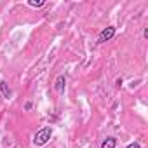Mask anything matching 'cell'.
<instances>
[{"mask_svg":"<svg viewBox=\"0 0 148 148\" xmlns=\"http://www.w3.org/2000/svg\"><path fill=\"white\" fill-rule=\"evenodd\" d=\"M51 136H52V127H51V125L42 127L40 131H37V134H35V138H33L35 146H44V145L51 139Z\"/></svg>","mask_w":148,"mask_h":148,"instance_id":"1","label":"cell"},{"mask_svg":"<svg viewBox=\"0 0 148 148\" xmlns=\"http://www.w3.org/2000/svg\"><path fill=\"white\" fill-rule=\"evenodd\" d=\"M115 37V26H106L99 35H98V44H105Z\"/></svg>","mask_w":148,"mask_h":148,"instance_id":"2","label":"cell"},{"mask_svg":"<svg viewBox=\"0 0 148 148\" xmlns=\"http://www.w3.org/2000/svg\"><path fill=\"white\" fill-rule=\"evenodd\" d=\"M64 86H66V77H64V75H59V77L56 79V82H54L56 92H58V94H63V92H64Z\"/></svg>","mask_w":148,"mask_h":148,"instance_id":"3","label":"cell"},{"mask_svg":"<svg viewBox=\"0 0 148 148\" xmlns=\"http://www.w3.org/2000/svg\"><path fill=\"white\" fill-rule=\"evenodd\" d=\"M0 91H2L4 98H7V99L12 96V91H11V87H9V84H7L5 80H2V82H0Z\"/></svg>","mask_w":148,"mask_h":148,"instance_id":"4","label":"cell"},{"mask_svg":"<svg viewBox=\"0 0 148 148\" xmlns=\"http://www.w3.org/2000/svg\"><path fill=\"white\" fill-rule=\"evenodd\" d=\"M117 146V139L115 138H106V139H103V143H101V146L99 148H115Z\"/></svg>","mask_w":148,"mask_h":148,"instance_id":"5","label":"cell"},{"mask_svg":"<svg viewBox=\"0 0 148 148\" xmlns=\"http://www.w3.org/2000/svg\"><path fill=\"white\" fill-rule=\"evenodd\" d=\"M28 4H30L32 7H42V5H44L45 2H44V0H37V2H35V0H30Z\"/></svg>","mask_w":148,"mask_h":148,"instance_id":"6","label":"cell"},{"mask_svg":"<svg viewBox=\"0 0 148 148\" xmlns=\"http://www.w3.org/2000/svg\"><path fill=\"white\" fill-rule=\"evenodd\" d=\"M127 148H141V145L139 143H131V145H127Z\"/></svg>","mask_w":148,"mask_h":148,"instance_id":"7","label":"cell"},{"mask_svg":"<svg viewBox=\"0 0 148 148\" xmlns=\"http://www.w3.org/2000/svg\"><path fill=\"white\" fill-rule=\"evenodd\" d=\"M32 106H33L32 103H26V105H25V110H32Z\"/></svg>","mask_w":148,"mask_h":148,"instance_id":"8","label":"cell"}]
</instances>
